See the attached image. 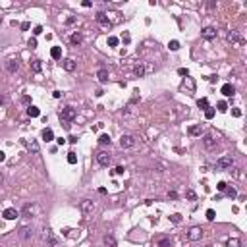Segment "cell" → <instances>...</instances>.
I'll use <instances>...</instances> for the list:
<instances>
[{
  "mask_svg": "<svg viewBox=\"0 0 247 247\" xmlns=\"http://www.w3.org/2000/svg\"><path fill=\"white\" fill-rule=\"evenodd\" d=\"M43 239H45V241H48V245H56V237L52 236V230H50L48 226H45L43 228Z\"/></svg>",
  "mask_w": 247,
  "mask_h": 247,
  "instance_id": "9",
  "label": "cell"
},
{
  "mask_svg": "<svg viewBox=\"0 0 247 247\" xmlns=\"http://www.w3.org/2000/svg\"><path fill=\"white\" fill-rule=\"evenodd\" d=\"M43 139H45L47 143L54 139V133H52V129H50V128H47V129H43Z\"/></svg>",
  "mask_w": 247,
  "mask_h": 247,
  "instance_id": "22",
  "label": "cell"
},
{
  "mask_svg": "<svg viewBox=\"0 0 247 247\" xmlns=\"http://www.w3.org/2000/svg\"><path fill=\"white\" fill-rule=\"evenodd\" d=\"M170 220H172L174 224H180V222H181V214H178V213H176V214H172V216H170Z\"/></svg>",
  "mask_w": 247,
  "mask_h": 247,
  "instance_id": "35",
  "label": "cell"
},
{
  "mask_svg": "<svg viewBox=\"0 0 247 247\" xmlns=\"http://www.w3.org/2000/svg\"><path fill=\"white\" fill-rule=\"evenodd\" d=\"M168 47H170V50H178V48H180V43H178V41H170Z\"/></svg>",
  "mask_w": 247,
  "mask_h": 247,
  "instance_id": "39",
  "label": "cell"
},
{
  "mask_svg": "<svg viewBox=\"0 0 247 247\" xmlns=\"http://www.w3.org/2000/svg\"><path fill=\"white\" fill-rule=\"evenodd\" d=\"M201 35H203V39L213 41V39H216V29H214V27H205V29L201 31Z\"/></svg>",
  "mask_w": 247,
  "mask_h": 247,
  "instance_id": "10",
  "label": "cell"
},
{
  "mask_svg": "<svg viewBox=\"0 0 247 247\" xmlns=\"http://www.w3.org/2000/svg\"><path fill=\"white\" fill-rule=\"evenodd\" d=\"M234 93H236V89H234V85H232V83L222 85V95L224 97H234Z\"/></svg>",
  "mask_w": 247,
  "mask_h": 247,
  "instance_id": "16",
  "label": "cell"
},
{
  "mask_svg": "<svg viewBox=\"0 0 247 247\" xmlns=\"http://www.w3.org/2000/svg\"><path fill=\"white\" fill-rule=\"evenodd\" d=\"M97 77H99V81H100V83H106V81H108V71H106V70H99Z\"/></svg>",
  "mask_w": 247,
  "mask_h": 247,
  "instance_id": "27",
  "label": "cell"
},
{
  "mask_svg": "<svg viewBox=\"0 0 247 247\" xmlns=\"http://www.w3.org/2000/svg\"><path fill=\"white\" fill-rule=\"evenodd\" d=\"M118 37H108V45H110V47H118Z\"/></svg>",
  "mask_w": 247,
  "mask_h": 247,
  "instance_id": "37",
  "label": "cell"
},
{
  "mask_svg": "<svg viewBox=\"0 0 247 247\" xmlns=\"http://www.w3.org/2000/svg\"><path fill=\"white\" fill-rule=\"evenodd\" d=\"M226 39L232 43V45H239V43H241V39H239V33H237V31H230V33L226 35Z\"/></svg>",
  "mask_w": 247,
  "mask_h": 247,
  "instance_id": "15",
  "label": "cell"
},
{
  "mask_svg": "<svg viewBox=\"0 0 247 247\" xmlns=\"http://www.w3.org/2000/svg\"><path fill=\"white\" fill-rule=\"evenodd\" d=\"M228 191V197H232V199H234V197H237V193H236V189H234V187H230V189H226Z\"/></svg>",
  "mask_w": 247,
  "mask_h": 247,
  "instance_id": "43",
  "label": "cell"
},
{
  "mask_svg": "<svg viewBox=\"0 0 247 247\" xmlns=\"http://www.w3.org/2000/svg\"><path fill=\"white\" fill-rule=\"evenodd\" d=\"M19 237L25 239V241H27V239H33V230L29 226H21L19 228Z\"/></svg>",
  "mask_w": 247,
  "mask_h": 247,
  "instance_id": "12",
  "label": "cell"
},
{
  "mask_svg": "<svg viewBox=\"0 0 247 247\" xmlns=\"http://www.w3.org/2000/svg\"><path fill=\"white\" fill-rule=\"evenodd\" d=\"M79 209H81V213L89 214V213H93V210H95V203H93L91 199H83L81 203H79Z\"/></svg>",
  "mask_w": 247,
  "mask_h": 247,
  "instance_id": "8",
  "label": "cell"
},
{
  "mask_svg": "<svg viewBox=\"0 0 247 247\" xmlns=\"http://www.w3.org/2000/svg\"><path fill=\"white\" fill-rule=\"evenodd\" d=\"M216 187H218V191H226V189H228V184H226V181H220Z\"/></svg>",
  "mask_w": 247,
  "mask_h": 247,
  "instance_id": "41",
  "label": "cell"
},
{
  "mask_svg": "<svg viewBox=\"0 0 247 247\" xmlns=\"http://www.w3.org/2000/svg\"><path fill=\"white\" fill-rule=\"evenodd\" d=\"M27 114L31 116V118H37V116H41V110H39L37 106H31V104H29V108H27Z\"/></svg>",
  "mask_w": 247,
  "mask_h": 247,
  "instance_id": "25",
  "label": "cell"
},
{
  "mask_svg": "<svg viewBox=\"0 0 247 247\" xmlns=\"http://www.w3.org/2000/svg\"><path fill=\"white\" fill-rule=\"evenodd\" d=\"M71 45H74V47H77V45H81V41H83V37H81V33H74V35H71Z\"/></svg>",
  "mask_w": 247,
  "mask_h": 247,
  "instance_id": "24",
  "label": "cell"
},
{
  "mask_svg": "<svg viewBox=\"0 0 247 247\" xmlns=\"http://www.w3.org/2000/svg\"><path fill=\"white\" fill-rule=\"evenodd\" d=\"M52 97H54V99H60V97H62V93H60V91H54V93H52Z\"/></svg>",
  "mask_w": 247,
  "mask_h": 247,
  "instance_id": "51",
  "label": "cell"
},
{
  "mask_svg": "<svg viewBox=\"0 0 247 247\" xmlns=\"http://www.w3.org/2000/svg\"><path fill=\"white\" fill-rule=\"evenodd\" d=\"M104 243H106L108 247H116V239H114L112 236H104Z\"/></svg>",
  "mask_w": 247,
  "mask_h": 247,
  "instance_id": "31",
  "label": "cell"
},
{
  "mask_svg": "<svg viewBox=\"0 0 247 247\" xmlns=\"http://www.w3.org/2000/svg\"><path fill=\"white\" fill-rule=\"evenodd\" d=\"M185 197L189 199V201H195V199H197V195H195L193 189H187V191H185Z\"/></svg>",
  "mask_w": 247,
  "mask_h": 247,
  "instance_id": "34",
  "label": "cell"
},
{
  "mask_svg": "<svg viewBox=\"0 0 247 247\" xmlns=\"http://www.w3.org/2000/svg\"><path fill=\"white\" fill-rule=\"evenodd\" d=\"M97 21H99V23L103 25V27H110V25H112V23H110V19L106 18V14H103V12H99V14H97Z\"/></svg>",
  "mask_w": 247,
  "mask_h": 247,
  "instance_id": "14",
  "label": "cell"
},
{
  "mask_svg": "<svg viewBox=\"0 0 247 247\" xmlns=\"http://www.w3.org/2000/svg\"><path fill=\"white\" fill-rule=\"evenodd\" d=\"M62 66H64V70H66V71H74L75 70V62L71 60V58H66V60L62 62Z\"/></svg>",
  "mask_w": 247,
  "mask_h": 247,
  "instance_id": "20",
  "label": "cell"
},
{
  "mask_svg": "<svg viewBox=\"0 0 247 247\" xmlns=\"http://www.w3.org/2000/svg\"><path fill=\"white\" fill-rule=\"evenodd\" d=\"M168 197H170V199H176L178 193H176V191H168Z\"/></svg>",
  "mask_w": 247,
  "mask_h": 247,
  "instance_id": "48",
  "label": "cell"
},
{
  "mask_svg": "<svg viewBox=\"0 0 247 247\" xmlns=\"http://www.w3.org/2000/svg\"><path fill=\"white\" fill-rule=\"evenodd\" d=\"M181 87H184L185 91L193 93V91H195V79H193V77H189V75L184 77V83H181Z\"/></svg>",
  "mask_w": 247,
  "mask_h": 247,
  "instance_id": "11",
  "label": "cell"
},
{
  "mask_svg": "<svg viewBox=\"0 0 247 247\" xmlns=\"http://www.w3.org/2000/svg\"><path fill=\"white\" fill-rule=\"evenodd\" d=\"M33 33H35V35H41V33H43V27H41V25H37V27L33 29Z\"/></svg>",
  "mask_w": 247,
  "mask_h": 247,
  "instance_id": "46",
  "label": "cell"
},
{
  "mask_svg": "<svg viewBox=\"0 0 247 247\" xmlns=\"http://www.w3.org/2000/svg\"><path fill=\"white\" fill-rule=\"evenodd\" d=\"M21 29H23V31H27V29H29V23H27V21H23V23H21Z\"/></svg>",
  "mask_w": 247,
  "mask_h": 247,
  "instance_id": "52",
  "label": "cell"
},
{
  "mask_svg": "<svg viewBox=\"0 0 247 247\" xmlns=\"http://www.w3.org/2000/svg\"><path fill=\"white\" fill-rule=\"evenodd\" d=\"M50 56H52L54 60H60V56H62V48H60V47H52V50H50Z\"/></svg>",
  "mask_w": 247,
  "mask_h": 247,
  "instance_id": "26",
  "label": "cell"
},
{
  "mask_svg": "<svg viewBox=\"0 0 247 247\" xmlns=\"http://www.w3.org/2000/svg\"><path fill=\"white\" fill-rule=\"evenodd\" d=\"M214 218H216V213H214L213 209H209L207 210V220H214Z\"/></svg>",
  "mask_w": 247,
  "mask_h": 247,
  "instance_id": "36",
  "label": "cell"
},
{
  "mask_svg": "<svg viewBox=\"0 0 247 247\" xmlns=\"http://www.w3.org/2000/svg\"><path fill=\"white\" fill-rule=\"evenodd\" d=\"M2 181H4V176H2V174H0V184H2Z\"/></svg>",
  "mask_w": 247,
  "mask_h": 247,
  "instance_id": "56",
  "label": "cell"
},
{
  "mask_svg": "<svg viewBox=\"0 0 247 247\" xmlns=\"http://www.w3.org/2000/svg\"><path fill=\"white\" fill-rule=\"evenodd\" d=\"M133 145H135V137H133V135L126 133V135L120 137V147H122V149H129V147H133Z\"/></svg>",
  "mask_w": 247,
  "mask_h": 247,
  "instance_id": "6",
  "label": "cell"
},
{
  "mask_svg": "<svg viewBox=\"0 0 247 247\" xmlns=\"http://www.w3.org/2000/svg\"><path fill=\"white\" fill-rule=\"evenodd\" d=\"M39 205L37 203H27V205H23V209H21V214L27 216V218H35V216H39Z\"/></svg>",
  "mask_w": 247,
  "mask_h": 247,
  "instance_id": "1",
  "label": "cell"
},
{
  "mask_svg": "<svg viewBox=\"0 0 247 247\" xmlns=\"http://www.w3.org/2000/svg\"><path fill=\"white\" fill-rule=\"evenodd\" d=\"M75 108H71V106H66V108H62L60 110V120H64V124H70L71 120L75 118Z\"/></svg>",
  "mask_w": 247,
  "mask_h": 247,
  "instance_id": "2",
  "label": "cell"
},
{
  "mask_svg": "<svg viewBox=\"0 0 247 247\" xmlns=\"http://www.w3.org/2000/svg\"><path fill=\"white\" fill-rule=\"evenodd\" d=\"M189 135H191V137L203 135V126H191V128H189Z\"/></svg>",
  "mask_w": 247,
  "mask_h": 247,
  "instance_id": "21",
  "label": "cell"
},
{
  "mask_svg": "<svg viewBox=\"0 0 247 247\" xmlns=\"http://www.w3.org/2000/svg\"><path fill=\"white\" fill-rule=\"evenodd\" d=\"M226 110H228V104L224 103V100H220L218 103V112H226Z\"/></svg>",
  "mask_w": 247,
  "mask_h": 247,
  "instance_id": "38",
  "label": "cell"
},
{
  "mask_svg": "<svg viewBox=\"0 0 247 247\" xmlns=\"http://www.w3.org/2000/svg\"><path fill=\"white\" fill-rule=\"evenodd\" d=\"M31 70L35 71V74H39L41 71V60H33L31 62Z\"/></svg>",
  "mask_w": 247,
  "mask_h": 247,
  "instance_id": "30",
  "label": "cell"
},
{
  "mask_svg": "<svg viewBox=\"0 0 247 247\" xmlns=\"http://www.w3.org/2000/svg\"><path fill=\"white\" fill-rule=\"evenodd\" d=\"M0 23H2V16H0Z\"/></svg>",
  "mask_w": 247,
  "mask_h": 247,
  "instance_id": "57",
  "label": "cell"
},
{
  "mask_svg": "<svg viewBox=\"0 0 247 247\" xmlns=\"http://www.w3.org/2000/svg\"><path fill=\"white\" fill-rule=\"evenodd\" d=\"M68 162L70 164H75L77 162V155H75V152H68Z\"/></svg>",
  "mask_w": 247,
  "mask_h": 247,
  "instance_id": "33",
  "label": "cell"
},
{
  "mask_svg": "<svg viewBox=\"0 0 247 247\" xmlns=\"http://www.w3.org/2000/svg\"><path fill=\"white\" fill-rule=\"evenodd\" d=\"M205 116H207V120L214 118V110H213V108H207V110H205Z\"/></svg>",
  "mask_w": 247,
  "mask_h": 247,
  "instance_id": "40",
  "label": "cell"
},
{
  "mask_svg": "<svg viewBox=\"0 0 247 247\" xmlns=\"http://www.w3.org/2000/svg\"><path fill=\"white\" fill-rule=\"evenodd\" d=\"M114 174H124V166H118V168L114 170Z\"/></svg>",
  "mask_w": 247,
  "mask_h": 247,
  "instance_id": "50",
  "label": "cell"
},
{
  "mask_svg": "<svg viewBox=\"0 0 247 247\" xmlns=\"http://www.w3.org/2000/svg\"><path fill=\"white\" fill-rule=\"evenodd\" d=\"M197 106L201 108V110H207V108H209V100L207 99H199L197 100Z\"/></svg>",
  "mask_w": 247,
  "mask_h": 247,
  "instance_id": "29",
  "label": "cell"
},
{
  "mask_svg": "<svg viewBox=\"0 0 247 247\" xmlns=\"http://www.w3.org/2000/svg\"><path fill=\"white\" fill-rule=\"evenodd\" d=\"M203 234H205V230H203L201 226H193V228H189V232H187V239H189V241H199V239L203 237Z\"/></svg>",
  "mask_w": 247,
  "mask_h": 247,
  "instance_id": "3",
  "label": "cell"
},
{
  "mask_svg": "<svg viewBox=\"0 0 247 247\" xmlns=\"http://www.w3.org/2000/svg\"><path fill=\"white\" fill-rule=\"evenodd\" d=\"M178 74H180V75H185V77L189 75V74H187V70H185V68H180V70H178Z\"/></svg>",
  "mask_w": 247,
  "mask_h": 247,
  "instance_id": "45",
  "label": "cell"
},
{
  "mask_svg": "<svg viewBox=\"0 0 247 247\" xmlns=\"http://www.w3.org/2000/svg\"><path fill=\"white\" fill-rule=\"evenodd\" d=\"M29 47H31V48H37V41H35V39H29Z\"/></svg>",
  "mask_w": 247,
  "mask_h": 247,
  "instance_id": "47",
  "label": "cell"
},
{
  "mask_svg": "<svg viewBox=\"0 0 247 247\" xmlns=\"http://www.w3.org/2000/svg\"><path fill=\"white\" fill-rule=\"evenodd\" d=\"M226 247H241V239L239 237H230L226 241Z\"/></svg>",
  "mask_w": 247,
  "mask_h": 247,
  "instance_id": "23",
  "label": "cell"
},
{
  "mask_svg": "<svg viewBox=\"0 0 247 247\" xmlns=\"http://www.w3.org/2000/svg\"><path fill=\"white\" fill-rule=\"evenodd\" d=\"M2 216H4L6 220H16L18 216H19V213H18L16 209H6L4 213H2Z\"/></svg>",
  "mask_w": 247,
  "mask_h": 247,
  "instance_id": "13",
  "label": "cell"
},
{
  "mask_svg": "<svg viewBox=\"0 0 247 247\" xmlns=\"http://www.w3.org/2000/svg\"><path fill=\"white\" fill-rule=\"evenodd\" d=\"M4 103H6V99H4L2 95H0V104H4Z\"/></svg>",
  "mask_w": 247,
  "mask_h": 247,
  "instance_id": "55",
  "label": "cell"
},
{
  "mask_svg": "<svg viewBox=\"0 0 247 247\" xmlns=\"http://www.w3.org/2000/svg\"><path fill=\"white\" fill-rule=\"evenodd\" d=\"M27 149H29V152H31V155H39V143L35 141V139H31L27 143Z\"/></svg>",
  "mask_w": 247,
  "mask_h": 247,
  "instance_id": "19",
  "label": "cell"
},
{
  "mask_svg": "<svg viewBox=\"0 0 247 247\" xmlns=\"http://www.w3.org/2000/svg\"><path fill=\"white\" fill-rule=\"evenodd\" d=\"M4 160H6V152L0 151V162H4Z\"/></svg>",
  "mask_w": 247,
  "mask_h": 247,
  "instance_id": "49",
  "label": "cell"
},
{
  "mask_svg": "<svg viewBox=\"0 0 247 247\" xmlns=\"http://www.w3.org/2000/svg\"><path fill=\"white\" fill-rule=\"evenodd\" d=\"M18 68H19V64H18V60H14V58H12V60H8V64H6V70H8L10 74H16Z\"/></svg>",
  "mask_w": 247,
  "mask_h": 247,
  "instance_id": "18",
  "label": "cell"
},
{
  "mask_svg": "<svg viewBox=\"0 0 247 247\" xmlns=\"http://www.w3.org/2000/svg\"><path fill=\"white\" fill-rule=\"evenodd\" d=\"M99 143H100V145H110V135L103 133V135L99 137Z\"/></svg>",
  "mask_w": 247,
  "mask_h": 247,
  "instance_id": "28",
  "label": "cell"
},
{
  "mask_svg": "<svg viewBox=\"0 0 247 247\" xmlns=\"http://www.w3.org/2000/svg\"><path fill=\"white\" fill-rule=\"evenodd\" d=\"M203 145H205V147L210 151V149H214L216 145H218V139H216V137H214L213 133H207L205 137H203Z\"/></svg>",
  "mask_w": 247,
  "mask_h": 247,
  "instance_id": "7",
  "label": "cell"
},
{
  "mask_svg": "<svg viewBox=\"0 0 247 247\" xmlns=\"http://www.w3.org/2000/svg\"><path fill=\"white\" fill-rule=\"evenodd\" d=\"M122 41H124V43H129V41H132V37H129V33H124V35H122Z\"/></svg>",
  "mask_w": 247,
  "mask_h": 247,
  "instance_id": "44",
  "label": "cell"
},
{
  "mask_svg": "<svg viewBox=\"0 0 247 247\" xmlns=\"http://www.w3.org/2000/svg\"><path fill=\"white\" fill-rule=\"evenodd\" d=\"M110 160H112V156H110V152H108V151H99L97 152V162L100 166H108V164H110Z\"/></svg>",
  "mask_w": 247,
  "mask_h": 247,
  "instance_id": "5",
  "label": "cell"
},
{
  "mask_svg": "<svg viewBox=\"0 0 247 247\" xmlns=\"http://www.w3.org/2000/svg\"><path fill=\"white\" fill-rule=\"evenodd\" d=\"M68 141H70V143H77V137L71 135V137H68Z\"/></svg>",
  "mask_w": 247,
  "mask_h": 247,
  "instance_id": "53",
  "label": "cell"
},
{
  "mask_svg": "<svg viewBox=\"0 0 247 247\" xmlns=\"http://www.w3.org/2000/svg\"><path fill=\"white\" fill-rule=\"evenodd\" d=\"M232 164H234L232 156H222L216 160V170H228V168H232Z\"/></svg>",
  "mask_w": 247,
  "mask_h": 247,
  "instance_id": "4",
  "label": "cell"
},
{
  "mask_svg": "<svg viewBox=\"0 0 247 247\" xmlns=\"http://www.w3.org/2000/svg\"><path fill=\"white\" fill-rule=\"evenodd\" d=\"M232 116H234V118H239V116H241V110H239V108H232Z\"/></svg>",
  "mask_w": 247,
  "mask_h": 247,
  "instance_id": "42",
  "label": "cell"
},
{
  "mask_svg": "<svg viewBox=\"0 0 247 247\" xmlns=\"http://www.w3.org/2000/svg\"><path fill=\"white\" fill-rule=\"evenodd\" d=\"M158 247H170V237H162V239H158Z\"/></svg>",
  "mask_w": 247,
  "mask_h": 247,
  "instance_id": "32",
  "label": "cell"
},
{
  "mask_svg": "<svg viewBox=\"0 0 247 247\" xmlns=\"http://www.w3.org/2000/svg\"><path fill=\"white\" fill-rule=\"evenodd\" d=\"M74 21H75V18H68V19H66V23H68V25H71Z\"/></svg>",
  "mask_w": 247,
  "mask_h": 247,
  "instance_id": "54",
  "label": "cell"
},
{
  "mask_svg": "<svg viewBox=\"0 0 247 247\" xmlns=\"http://www.w3.org/2000/svg\"><path fill=\"white\" fill-rule=\"evenodd\" d=\"M151 70H152L151 66H143V64H139V66L135 68V75H137V77H143V75L147 74V71H151Z\"/></svg>",
  "mask_w": 247,
  "mask_h": 247,
  "instance_id": "17",
  "label": "cell"
}]
</instances>
